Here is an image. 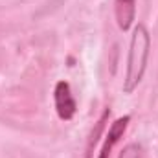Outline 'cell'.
<instances>
[{"label":"cell","mask_w":158,"mask_h":158,"mask_svg":"<svg viewBox=\"0 0 158 158\" xmlns=\"http://www.w3.org/2000/svg\"><path fill=\"white\" fill-rule=\"evenodd\" d=\"M151 33L143 22H138L132 26V33L129 40V52H127V64H125V77L121 90L123 94H132L140 83L143 81L147 63L151 57Z\"/></svg>","instance_id":"1"},{"label":"cell","mask_w":158,"mask_h":158,"mask_svg":"<svg viewBox=\"0 0 158 158\" xmlns=\"http://www.w3.org/2000/svg\"><path fill=\"white\" fill-rule=\"evenodd\" d=\"M53 107H55L57 118L61 119V121L74 119L76 112H77V101L74 98L72 86L64 79L57 81L55 86H53Z\"/></svg>","instance_id":"2"},{"label":"cell","mask_w":158,"mask_h":158,"mask_svg":"<svg viewBox=\"0 0 158 158\" xmlns=\"http://www.w3.org/2000/svg\"><path fill=\"white\" fill-rule=\"evenodd\" d=\"M129 123H131V116H129V114L119 116L118 119H114V121L110 123V127H109V131H107V134H105V142H103V145H101V149H99L98 158H110L114 147H116V143L123 138V134H125Z\"/></svg>","instance_id":"3"},{"label":"cell","mask_w":158,"mask_h":158,"mask_svg":"<svg viewBox=\"0 0 158 158\" xmlns=\"http://www.w3.org/2000/svg\"><path fill=\"white\" fill-rule=\"evenodd\" d=\"M114 17L121 31H129L136 20V0H114Z\"/></svg>","instance_id":"4"},{"label":"cell","mask_w":158,"mask_h":158,"mask_svg":"<svg viewBox=\"0 0 158 158\" xmlns=\"http://www.w3.org/2000/svg\"><path fill=\"white\" fill-rule=\"evenodd\" d=\"M109 116H110V109H105L103 114H101V118L98 119V123H96V129H92V132H90V136H88V142H86V155H85V158H92V151H94L96 143L99 142L101 132L105 131V123H107Z\"/></svg>","instance_id":"5"},{"label":"cell","mask_w":158,"mask_h":158,"mask_svg":"<svg viewBox=\"0 0 158 158\" xmlns=\"http://www.w3.org/2000/svg\"><path fill=\"white\" fill-rule=\"evenodd\" d=\"M118 158H143V147H142V143H138V142L127 143L119 151Z\"/></svg>","instance_id":"6"}]
</instances>
